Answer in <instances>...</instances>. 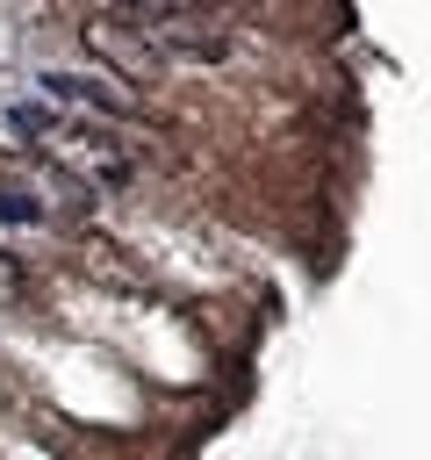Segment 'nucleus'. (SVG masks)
Returning <instances> with one entry per match:
<instances>
[{
  "label": "nucleus",
  "mask_w": 431,
  "mask_h": 460,
  "mask_svg": "<svg viewBox=\"0 0 431 460\" xmlns=\"http://www.w3.org/2000/svg\"><path fill=\"white\" fill-rule=\"evenodd\" d=\"M0 223H43V208L29 194H0Z\"/></svg>",
  "instance_id": "obj_4"
},
{
  "label": "nucleus",
  "mask_w": 431,
  "mask_h": 460,
  "mask_svg": "<svg viewBox=\"0 0 431 460\" xmlns=\"http://www.w3.org/2000/svg\"><path fill=\"white\" fill-rule=\"evenodd\" d=\"M43 93H50V101L101 108V115H129V108H136V86H122V79H79V72H43Z\"/></svg>",
  "instance_id": "obj_3"
},
{
  "label": "nucleus",
  "mask_w": 431,
  "mask_h": 460,
  "mask_svg": "<svg viewBox=\"0 0 431 460\" xmlns=\"http://www.w3.org/2000/svg\"><path fill=\"white\" fill-rule=\"evenodd\" d=\"M115 7H129V14H187V0H115Z\"/></svg>",
  "instance_id": "obj_5"
},
{
  "label": "nucleus",
  "mask_w": 431,
  "mask_h": 460,
  "mask_svg": "<svg viewBox=\"0 0 431 460\" xmlns=\"http://www.w3.org/2000/svg\"><path fill=\"white\" fill-rule=\"evenodd\" d=\"M22 137H36L50 158H65V165H79L86 180H129V158L115 151V144H101V137H86L79 122H65V115H43V108H14L7 115Z\"/></svg>",
  "instance_id": "obj_1"
},
{
  "label": "nucleus",
  "mask_w": 431,
  "mask_h": 460,
  "mask_svg": "<svg viewBox=\"0 0 431 460\" xmlns=\"http://www.w3.org/2000/svg\"><path fill=\"white\" fill-rule=\"evenodd\" d=\"M79 43H86L93 58H108V65H129V72L158 65V50L144 43V29H136V22H115V14H93V22L79 29Z\"/></svg>",
  "instance_id": "obj_2"
}]
</instances>
